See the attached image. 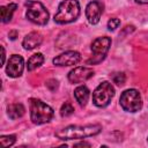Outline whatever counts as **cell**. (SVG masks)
<instances>
[{
	"label": "cell",
	"instance_id": "1",
	"mask_svg": "<svg viewBox=\"0 0 148 148\" xmlns=\"http://www.w3.org/2000/svg\"><path fill=\"white\" fill-rule=\"evenodd\" d=\"M102 126L99 124H89L84 126L80 125H71L65 128H61L56 132V136L60 140H75V139H84L89 136L97 135L101 133Z\"/></svg>",
	"mask_w": 148,
	"mask_h": 148
},
{
	"label": "cell",
	"instance_id": "2",
	"mask_svg": "<svg viewBox=\"0 0 148 148\" xmlns=\"http://www.w3.org/2000/svg\"><path fill=\"white\" fill-rule=\"evenodd\" d=\"M30 119L36 125H42L51 121V119L54 116L53 109L45 104L43 101L38 98H30Z\"/></svg>",
	"mask_w": 148,
	"mask_h": 148
},
{
	"label": "cell",
	"instance_id": "3",
	"mask_svg": "<svg viewBox=\"0 0 148 148\" xmlns=\"http://www.w3.org/2000/svg\"><path fill=\"white\" fill-rule=\"evenodd\" d=\"M80 15V3L77 0H64L59 3L58 12L54 15V22L67 24L74 22Z\"/></svg>",
	"mask_w": 148,
	"mask_h": 148
},
{
	"label": "cell",
	"instance_id": "4",
	"mask_svg": "<svg viewBox=\"0 0 148 148\" xmlns=\"http://www.w3.org/2000/svg\"><path fill=\"white\" fill-rule=\"evenodd\" d=\"M25 7H27L25 16L30 22L38 25H45L49 22V16H50L49 12L42 2L28 0L25 2Z\"/></svg>",
	"mask_w": 148,
	"mask_h": 148
},
{
	"label": "cell",
	"instance_id": "5",
	"mask_svg": "<svg viewBox=\"0 0 148 148\" xmlns=\"http://www.w3.org/2000/svg\"><path fill=\"white\" fill-rule=\"evenodd\" d=\"M119 104L126 112H138L142 108V98L136 89H127L121 92Z\"/></svg>",
	"mask_w": 148,
	"mask_h": 148
},
{
	"label": "cell",
	"instance_id": "6",
	"mask_svg": "<svg viewBox=\"0 0 148 148\" xmlns=\"http://www.w3.org/2000/svg\"><path fill=\"white\" fill-rule=\"evenodd\" d=\"M114 96V88L109 81L99 83L92 92V102L98 108H105Z\"/></svg>",
	"mask_w": 148,
	"mask_h": 148
},
{
	"label": "cell",
	"instance_id": "7",
	"mask_svg": "<svg viewBox=\"0 0 148 148\" xmlns=\"http://www.w3.org/2000/svg\"><path fill=\"white\" fill-rule=\"evenodd\" d=\"M110 46H111V38L110 37L103 36V37L96 38L91 43L92 57H91V59H89L87 61V64L88 65H95V64H99L101 61H103L104 58L106 57V53H108Z\"/></svg>",
	"mask_w": 148,
	"mask_h": 148
},
{
	"label": "cell",
	"instance_id": "8",
	"mask_svg": "<svg viewBox=\"0 0 148 148\" xmlns=\"http://www.w3.org/2000/svg\"><path fill=\"white\" fill-rule=\"evenodd\" d=\"M24 69V60L18 54H13L8 59L6 66V74L9 77H18L22 75Z\"/></svg>",
	"mask_w": 148,
	"mask_h": 148
},
{
	"label": "cell",
	"instance_id": "9",
	"mask_svg": "<svg viewBox=\"0 0 148 148\" xmlns=\"http://www.w3.org/2000/svg\"><path fill=\"white\" fill-rule=\"evenodd\" d=\"M104 9V5L98 0L90 1L86 7V17L90 24H97L101 20L102 13Z\"/></svg>",
	"mask_w": 148,
	"mask_h": 148
},
{
	"label": "cell",
	"instance_id": "10",
	"mask_svg": "<svg viewBox=\"0 0 148 148\" xmlns=\"http://www.w3.org/2000/svg\"><path fill=\"white\" fill-rule=\"evenodd\" d=\"M94 76V71L90 67H84V66H79L75 67L74 69H72L67 77L68 81L71 83H82L87 80H89L90 77Z\"/></svg>",
	"mask_w": 148,
	"mask_h": 148
},
{
	"label": "cell",
	"instance_id": "11",
	"mask_svg": "<svg viewBox=\"0 0 148 148\" xmlns=\"http://www.w3.org/2000/svg\"><path fill=\"white\" fill-rule=\"evenodd\" d=\"M81 60V54L77 51H66L53 59L56 66H73L79 64Z\"/></svg>",
	"mask_w": 148,
	"mask_h": 148
},
{
	"label": "cell",
	"instance_id": "12",
	"mask_svg": "<svg viewBox=\"0 0 148 148\" xmlns=\"http://www.w3.org/2000/svg\"><path fill=\"white\" fill-rule=\"evenodd\" d=\"M42 42H43L42 35L37 31H32L25 35V37L22 40V46L24 50H34L42 44Z\"/></svg>",
	"mask_w": 148,
	"mask_h": 148
},
{
	"label": "cell",
	"instance_id": "13",
	"mask_svg": "<svg viewBox=\"0 0 148 148\" xmlns=\"http://www.w3.org/2000/svg\"><path fill=\"white\" fill-rule=\"evenodd\" d=\"M89 95H90V91L86 86H79L74 90V97H75L76 102L79 103V105L82 108L86 106V104L89 99Z\"/></svg>",
	"mask_w": 148,
	"mask_h": 148
},
{
	"label": "cell",
	"instance_id": "14",
	"mask_svg": "<svg viewBox=\"0 0 148 148\" xmlns=\"http://www.w3.org/2000/svg\"><path fill=\"white\" fill-rule=\"evenodd\" d=\"M25 113V108L21 103H13L7 106V114L10 119H18Z\"/></svg>",
	"mask_w": 148,
	"mask_h": 148
},
{
	"label": "cell",
	"instance_id": "15",
	"mask_svg": "<svg viewBox=\"0 0 148 148\" xmlns=\"http://www.w3.org/2000/svg\"><path fill=\"white\" fill-rule=\"evenodd\" d=\"M17 5L16 3H9L7 6H1L0 12H1V21L3 23H8L12 17H13V13L16 10Z\"/></svg>",
	"mask_w": 148,
	"mask_h": 148
},
{
	"label": "cell",
	"instance_id": "16",
	"mask_svg": "<svg viewBox=\"0 0 148 148\" xmlns=\"http://www.w3.org/2000/svg\"><path fill=\"white\" fill-rule=\"evenodd\" d=\"M44 62V56L42 53H35L32 54L29 59H28V62H27V68L29 72L38 68Z\"/></svg>",
	"mask_w": 148,
	"mask_h": 148
},
{
	"label": "cell",
	"instance_id": "17",
	"mask_svg": "<svg viewBox=\"0 0 148 148\" xmlns=\"http://www.w3.org/2000/svg\"><path fill=\"white\" fill-rule=\"evenodd\" d=\"M74 113V108H73V105L71 104V103H68V102H65L62 105H61V108H60V116L61 117H68V116H71V114H73Z\"/></svg>",
	"mask_w": 148,
	"mask_h": 148
},
{
	"label": "cell",
	"instance_id": "18",
	"mask_svg": "<svg viewBox=\"0 0 148 148\" xmlns=\"http://www.w3.org/2000/svg\"><path fill=\"white\" fill-rule=\"evenodd\" d=\"M16 136L15 135H1L0 136V142L3 147H10L15 143Z\"/></svg>",
	"mask_w": 148,
	"mask_h": 148
},
{
	"label": "cell",
	"instance_id": "19",
	"mask_svg": "<svg viewBox=\"0 0 148 148\" xmlns=\"http://www.w3.org/2000/svg\"><path fill=\"white\" fill-rule=\"evenodd\" d=\"M111 79L113 81V83H116L117 86H123L125 83V80H126V76L123 72H118V73H113L111 75Z\"/></svg>",
	"mask_w": 148,
	"mask_h": 148
},
{
	"label": "cell",
	"instance_id": "20",
	"mask_svg": "<svg viewBox=\"0 0 148 148\" xmlns=\"http://www.w3.org/2000/svg\"><path fill=\"white\" fill-rule=\"evenodd\" d=\"M119 24H120L119 18H117V17H112V18H110V20L108 21V29L113 31V30H116V29L119 27Z\"/></svg>",
	"mask_w": 148,
	"mask_h": 148
},
{
	"label": "cell",
	"instance_id": "21",
	"mask_svg": "<svg viewBox=\"0 0 148 148\" xmlns=\"http://www.w3.org/2000/svg\"><path fill=\"white\" fill-rule=\"evenodd\" d=\"M45 86L49 88V90L56 91V90L58 89V87H59V83H58V81H57L56 79H50V80H47V81L45 82Z\"/></svg>",
	"mask_w": 148,
	"mask_h": 148
},
{
	"label": "cell",
	"instance_id": "22",
	"mask_svg": "<svg viewBox=\"0 0 148 148\" xmlns=\"http://www.w3.org/2000/svg\"><path fill=\"white\" fill-rule=\"evenodd\" d=\"M91 145L89 143V142H79V143H75L74 145V147H90Z\"/></svg>",
	"mask_w": 148,
	"mask_h": 148
},
{
	"label": "cell",
	"instance_id": "23",
	"mask_svg": "<svg viewBox=\"0 0 148 148\" xmlns=\"http://www.w3.org/2000/svg\"><path fill=\"white\" fill-rule=\"evenodd\" d=\"M16 37H17V31L16 30H12V31H9V38L10 39H16Z\"/></svg>",
	"mask_w": 148,
	"mask_h": 148
},
{
	"label": "cell",
	"instance_id": "24",
	"mask_svg": "<svg viewBox=\"0 0 148 148\" xmlns=\"http://www.w3.org/2000/svg\"><path fill=\"white\" fill-rule=\"evenodd\" d=\"M1 52H2V54H1V65H3L5 64V59H6V52H5V47L3 46H1Z\"/></svg>",
	"mask_w": 148,
	"mask_h": 148
},
{
	"label": "cell",
	"instance_id": "25",
	"mask_svg": "<svg viewBox=\"0 0 148 148\" xmlns=\"http://www.w3.org/2000/svg\"><path fill=\"white\" fill-rule=\"evenodd\" d=\"M134 1L140 5H148V0H134Z\"/></svg>",
	"mask_w": 148,
	"mask_h": 148
}]
</instances>
